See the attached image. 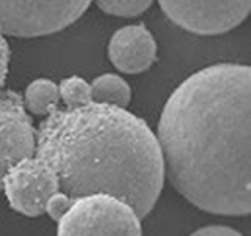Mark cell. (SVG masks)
<instances>
[{
    "instance_id": "6da1fadb",
    "label": "cell",
    "mask_w": 251,
    "mask_h": 236,
    "mask_svg": "<svg viewBox=\"0 0 251 236\" xmlns=\"http://www.w3.org/2000/svg\"><path fill=\"white\" fill-rule=\"evenodd\" d=\"M251 69L217 63L171 93L159 126L165 175L202 211L247 216L251 209Z\"/></svg>"
},
{
    "instance_id": "7a4b0ae2",
    "label": "cell",
    "mask_w": 251,
    "mask_h": 236,
    "mask_svg": "<svg viewBox=\"0 0 251 236\" xmlns=\"http://www.w3.org/2000/svg\"><path fill=\"white\" fill-rule=\"evenodd\" d=\"M33 156L49 167L57 183L46 206L55 222L73 202L93 194L113 195L143 219L163 187L155 134L145 120L120 107L96 102L58 107L38 126Z\"/></svg>"
},
{
    "instance_id": "3957f363",
    "label": "cell",
    "mask_w": 251,
    "mask_h": 236,
    "mask_svg": "<svg viewBox=\"0 0 251 236\" xmlns=\"http://www.w3.org/2000/svg\"><path fill=\"white\" fill-rule=\"evenodd\" d=\"M140 220L127 203L113 195H85L57 220V236H141Z\"/></svg>"
},
{
    "instance_id": "277c9868",
    "label": "cell",
    "mask_w": 251,
    "mask_h": 236,
    "mask_svg": "<svg viewBox=\"0 0 251 236\" xmlns=\"http://www.w3.org/2000/svg\"><path fill=\"white\" fill-rule=\"evenodd\" d=\"M93 0H0V33L36 38L69 27Z\"/></svg>"
},
{
    "instance_id": "5b68a950",
    "label": "cell",
    "mask_w": 251,
    "mask_h": 236,
    "mask_svg": "<svg viewBox=\"0 0 251 236\" xmlns=\"http://www.w3.org/2000/svg\"><path fill=\"white\" fill-rule=\"evenodd\" d=\"M167 18L195 35H222L247 19L251 0H157Z\"/></svg>"
},
{
    "instance_id": "8992f818",
    "label": "cell",
    "mask_w": 251,
    "mask_h": 236,
    "mask_svg": "<svg viewBox=\"0 0 251 236\" xmlns=\"http://www.w3.org/2000/svg\"><path fill=\"white\" fill-rule=\"evenodd\" d=\"M10 206L28 217L46 214V206L57 192V183L49 167L31 156L16 162L2 179Z\"/></svg>"
},
{
    "instance_id": "52a82bcc",
    "label": "cell",
    "mask_w": 251,
    "mask_h": 236,
    "mask_svg": "<svg viewBox=\"0 0 251 236\" xmlns=\"http://www.w3.org/2000/svg\"><path fill=\"white\" fill-rule=\"evenodd\" d=\"M36 129L16 91H0V187L16 162L35 154Z\"/></svg>"
},
{
    "instance_id": "ba28073f",
    "label": "cell",
    "mask_w": 251,
    "mask_h": 236,
    "mask_svg": "<svg viewBox=\"0 0 251 236\" xmlns=\"http://www.w3.org/2000/svg\"><path fill=\"white\" fill-rule=\"evenodd\" d=\"M108 59L126 74H140L151 68L157 59V43L143 24L121 27L108 41Z\"/></svg>"
},
{
    "instance_id": "9c48e42d",
    "label": "cell",
    "mask_w": 251,
    "mask_h": 236,
    "mask_svg": "<svg viewBox=\"0 0 251 236\" xmlns=\"http://www.w3.org/2000/svg\"><path fill=\"white\" fill-rule=\"evenodd\" d=\"M91 101L96 104L126 109L129 106L132 91L129 84L118 74H102L90 84Z\"/></svg>"
},
{
    "instance_id": "30bf717a",
    "label": "cell",
    "mask_w": 251,
    "mask_h": 236,
    "mask_svg": "<svg viewBox=\"0 0 251 236\" xmlns=\"http://www.w3.org/2000/svg\"><path fill=\"white\" fill-rule=\"evenodd\" d=\"M25 110L36 117H49L58 109L60 93L58 85L49 79H36L30 82L22 96Z\"/></svg>"
},
{
    "instance_id": "8fae6325",
    "label": "cell",
    "mask_w": 251,
    "mask_h": 236,
    "mask_svg": "<svg viewBox=\"0 0 251 236\" xmlns=\"http://www.w3.org/2000/svg\"><path fill=\"white\" fill-rule=\"evenodd\" d=\"M60 99L66 109H75L86 104H91V88L85 79L78 76H71L63 79L58 85Z\"/></svg>"
},
{
    "instance_id": "7c38bea8",
    "label": "cell",
    "mask_w": 251,
    "mask_h": 236,
    "mask_svg": "<svg viewBox=\"0 0 251 236\" xmlns=\"http://www.w3.org/2000/svg\"><path fill=\"white\" fill-rule=\"evenodd\" d=\"M94 3L105 14L118 18H137L152 5V0H94Z\"/></svg>"
},
{
    "instance_id": "4fadbf2b",
    "label": "cell",
    "mask_w": 251,
    "mask_h": 236,
    "mask_svg": "<svg viewBox=\"0 0 251 236\" xmlns=\"http://www.w3.org/2000/svg\"><path fill=\"white\" fill-rule=\"evenodd\" d=\"M190 236H243L237 230H234L231 227L225 225H209L198 228L196 232H193Z\"/></svg>"
},
{
    "instance_id": "5bb4252c",
    "label": "cell",
    "mask_w": 251,
    "mask_h": 236,
    "mask_svg": "<svg viewBox=\"0 0 251 236\" xmlns=\"http://www.w3.org/2000/svg\"><path fill=\"white\" fill-rule=\"evenodd\" d=\"M8 63H10V46L5 36L0 33V91L5 85V79L8 74Z\"/></svg>"
}]
</instances>
